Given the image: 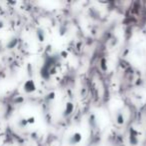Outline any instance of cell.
Segmentation results:
<instances>
[{
	"label": "cell",
	"mask_w": 146,
	"mask_h": 146,
	"mask_svg": "<svg viewBox=\"0 0 146 146\" xmlns=\"http://www.w3.org/2000/svg\"><path fill=\"white\" fill-rule=\"evenodd\" d=\"M81 139H82V136H81V134L80 133H74L72 136L70 137V143L71 144H77V143H79L80 141H81Z\"/></svg>",
	"instance_id": "obj_1"
},
{
	"label": "cell",
	"mask_w": 146,
	"mask_h": 146,
	"mask_svg": "<svg viewBox=\"0 0 146 146\" xmlns=\"http://www.w3.org/2000/svg\"><path fill=\"white\" fill-rule=\"evenodd\" d=\"M35 84L33 81H31V80H29V81H27L26 83H25V86H24V89L25 91L27 92H33L35 90Z\"/></svg>",
	"instance_id": "obj_2"
}]
</instances>
